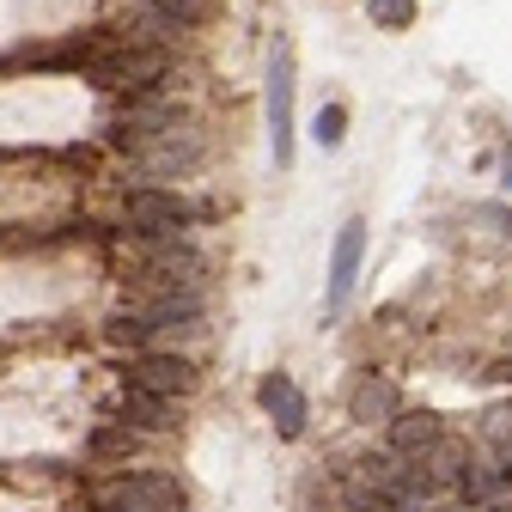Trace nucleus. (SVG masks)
<instances>
[{"label":"nucleus","mask_w":512,"mask_h":512,"mask_svg":"<svg viewBox=\"0 0 512 512\" xmlns=\"http://www.w3.org/2000/svg\"><path fill=\"white\" fill-rule=\"evenodd\" d=\"M122 384H141V391H159V397H196V384H202V372H196V360L189 354H177V348H141L135 360L122 366Z\"/></svg>","instance_id":"5"},{"label":"nucleus","mask_w":512,"mask_h":512,"mask_svg":"<svg viewBox=\"0 0 512 512\" xmlns=\"http://www.w3.org/2000/svg\"><path fill=\"white\" fill-rule=\"evenodd\" d=\"M500 183H506V196H512V153H506V165H500Z\"/></svg>","instance_id":"17"},{"label":"nucleus","mask_w":512,"mask_h":512,"mask_svg":"<svg viewBox=\"0 0 512 512\" xmlns=\"http://www.w3.org/2000/svg\"><path fill=\"white\" fill-rule=\"evenodd\" d=\"M269 147L275 165H293V49L281 37L269 49Z\"/></svg>","instance_id":"6"},{"label":"nucleus","mask_w":512,"mask_h":512,"mask_svg":"<svg viewBox=\"0 0 512 512\" xmlns=\"http://www.w3.org/2000/svg\"><path fill=\"white\" fill-rule=\"evenodd\" d=\"M141 439H147V433H135L128 421H122V427H98V433H92V452H98V458H128V452H141Z\"/></svg>","instance_id":"13"},{"label":"nucleus","mask_w":512,"mask_h":512,"mask_svg":"<svg viewBox=\"0 0 512 512\" xmlns=\"http://www.w3.org/2000/svg\"><path fill=\"white\" fill-rule=\"evenodd\" d=\"M360 256H366V226H360V220H348V226H342V238H336V256H330V311H342V305H348L354 275H360Z\"/></svg>","instance_id":"9"},{"label":"nucleus","mask_w":512,"mask_h":512,"mask_svg":"<svg viewBox=\"0 0 512 512\" xmlns=\"http://www.w3.org/2000/svg\"><path fill=\"white\" fill-rule=\"evenodd\" d=\"M384 427H391V452L397 458H421V452H433V445L445 439L439 415H427V409H397Z\"/></svg>","instance_id":"10"},{"label":"nucleus","mask_w":512,"mask_h":512,"mask_svg":"<svg viewBox=\"0 0 512 512\" xmlns=\"http://www.w3.org/2000/svg\"><path fill=\"white\" fill-rule=\"evenodd\" d=\"M177 415H183V403H177V397L141 391V384H122V421L135 427V433H147V439L177 433Z\"/></svg>","instance_id":"8"},{"label":"nucleus","mask_w":512,"mask_h":512,"mask_svg":"<svg viewBox=\"0 0 512 512\" xmlns=\"http://www.w3.org/2000/svg\"><path fill=\"white\" fill-rule=\"evenodd\" d=\"M482 439H488V452H512V409H488Z\"/></svg>","instance_id":"16"},{"label":"nucleus","mask_w":512,"mask_h":512,"mask_svg":"<svg viewBox=\"0 0 512 512\" xmlns=\"http://www.w3.org/2000/svg\"><path fill=\"white\" fill-rule=\"evenodd\" d=\"M378 31H409L415 25V0H366Z\"/></svg>","instance_id":"14"},{"label":"nucleus","mask_w":512,"mask_h":512,"mask_svg":"<svg viewBox=\"0 0 512 512\" xmlns=\"http://www.w3.org/2000/svg\"><path fill=\"white\" fill-rule=\"evenodd\" d=\"M397 409H403V397H397L391 378H360V384H354V421L372 427V421H391Z\"/></svg>","instance_id":"11"},{"label":"nucleus","mask_w":512,"mask_h":512,"mask_svg":"<svg viewBox=\"0 0 512 512\" xmlns=\"http://www.w3.org/2000/svg\"><path fill=\"white\" fill-rule=\"evenodd\" d=\"M92 512H183L189 488L165 470H116L86 494Z\"/></svg>","instance_id":"3"},{"label":"nucleus","mask_w":512,"mask_h":512,"mask_svg":"<svg viewBox=\"0 0 512 512\" xmlns=\"http://www.w3.org/2000/svg\"><path fill=\"white\" fill-rule=\"evenodd\" d=\"M256 403L275 415L281 439H299V433H305V421H311V403H305V391H299L287 372H269L263 384H256Z\"/></svg>","instance_id":"7"},{"label":"nucleus","mask_w":512,"mask_h":512,"mask_svg":"<svg viewBox=\"0 0 512 512\" xmlns=\"http://www.w3.org/2000/svg\"><path fill=\"white\" fill-rule=\"evenodd\" d=\"M141 7H147L153 19H165L171 31H196V25L214 19V0H141Z\"/></svg>","instance_id":"12"},{"label":"nucleus","mask_w":512,"mask_h":512,"mask_svg":"<svg viewBox=\"0 0 512 512\" xmlns=\"http://www.w3.org/2000/svg\"><path fill=\"white\" fill-rule=\"evenodd\" d=\"M122 214H128V238L135 244H159V238H189L208 208L189 202L177 183H128L122 189Z\"/></svg>","instance_id":"2"},{"label":"nucleus","mask_w":512,"mask_h":512,"mask_svg":"<svg viewBox=\"0 0 512 512\" xmlns=\"http://www.w3.org/2000/svg\"><path fill=\"white\" fill-rule=\"evenodd\" d=\"M208 330V287H135L128 305L104 324L116 348H177Z\"/></svg>","instance_id":"1"},{"label":"nucleus","mask_w":512,"mask_h":512,"mask_svg":"<svg viewBox=\"0 0 512 512\" xmlns=\"http://www.w3.org/2000/svg\"><path fill=\"white\" fill-rule=\"evenodd\" d=\"M135 287H208V256H202L196 244H189V238H159V244H141Z\"/></svg>","instance_id":"4"},{"label":"nucleus","mask_w":512,"mask_h":512,"mask_svg":"<svg viewBox=\"0 0 512 512\" xmlns=\"http://www.w3.org/2000/svg\"><path fill=\"white\" fill-rule=\"evenodd\" d=\"M311 135H317V147H342V135H348V110H342V104H324V110H317V128H311Z\"/></svg>","instance_id":"15"}]
</instances>
